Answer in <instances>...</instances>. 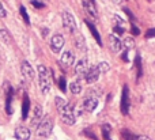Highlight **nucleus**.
<instances>
[{
  "label": "nucleus",
  "mask_w": 155,
  "mask_h": 140,
  "mask_svg": "<svg viewBox=\"0 0 155 140\" xmlns=\"http://www.w3.org/2000/svg\"><path fill=\"white\" fill-rule=\"evenodd\" d=\"M54 102H56V108H57V112H59V116L61 119V121L67 125L75 124V113H74L72 106L60 97H56Z\"/></svg>",
  "instance_id": "nucleus-1"
},
{
  "label": "nucleus",
  "mask_w": 155,
  "mask_h": 140,
  "mask_svg": "<svg viewBox=\"0 0 155 140\" xmlns=\"http://www.w3.org/2000/svg\"><path fill=\"white\" fill-rule=\"evenodd\" d=\"M38 76H40V87L42 94H48L51 90V72L46 67L40 65L38 67Z\"/></svg>",
  "instance_id": "nucleus-2"
},
{
  "label": "nucleus",
  "mask_w": 155,
  "mask_h": 140,
  "mask_svg": "<svg viewBox=\"0 0 155 140\" xmlns=\"http://www.w3.org/2000/svg\"><path fill=\"white\" fill-rule=\"evenodd\" d=\"M52 129H53V120L51 116H45V119L41 120L37 127V135L41 138H48L52 133Z\"/></svg>",
  "instance_id": "nucleus-3"
},
{
  "label": "nucleus",
  "mask_w": 155,
  "mask_h": 140,
  "mask_svg": "<svg viewBox=\"0 0 155 140\" xmlns=\"http://www.w3.org/2000/svg\"><path fill=\"white\" fill-rule=\"evenodd\" d=\"M63 26L67 29V31L70 33H75L76 31V22H75V18L72 16V14L65 11L63 12Z\"/></svg>",
  "instance_id": "nucleus-4"
},
{
  "label": "nucleus",
  "mask_w": 155,
  "mask_h": 140,
  "mask_svg": "<svg viewBox=\"0 0 155 140\" xmlns=\"http://www.w3.org/2000/svg\"><path fill=\"white\" fill-rule=\"evenodd\" d=\"M120 109H121V113H123L124 116H128V112H129V91H128V86H124L123 93H121Z\"/></svg>",
  "instance_id": "nucleus-5"
},
{
  "label": "nucleus",
  "mask_w": 155,
  "mask_h": 140,
  "mask_svg": "<svg viewBox=\"0 0 155 140\" xmlns=\"http://www.w3.org/2000/svg\"><path fill=\"white\" fill-rule=\"evenodd\" d=\"M4 91H5V112L7 114L12 113V108H11V103H12V98H14V89L10 84L5 82L4 83Z\"/></svg>",
  "instance_id": "nucleus-6"
},
{
  "label": "nucleus",
  "mask_w": 155,
  "mask_h": 140,
  "mask_svg": "<svg viewBox=\"0 0 155 140\" xmlns=\"http://www.w3.org/2000/svg\"><path fill=\"white\" fill-rule=\"evenodd\" d=\"M64 46V37L61 34H54L51 41V49L53 53H59Z\"/></svg>",
  "instance_id": "nucleus-7"
},
{
  "label": "nucleus",
  "mask_w": 155,
  "mask_h": 140,
  "mask_svg": "<svg viewBox=\"0 0 155 140\" xmlns=\"http://www.w3.org/2000/svg\"><path fill=\"white\" fill-rule=\"evenodd\" d=\"M82 5L84 8V11L93 18H98V11H97L95 3L94 0H82Z\"/></svg>",
  "instance_id": "nucleus-8"
},
{
  "label": "nucleus",
  "mask_w": 155,
  "mask_h": 140,
  "mask_svg": "<svg viewBox=\"0 0 155 140\" xmlns=\"http://www.w3.org/2000/svg\"><path fill=\"white\" fill-rule=\"evenodd\" d=\"M42 120V108L40 105H35L31 112V119H30V124L33 127H38V124Z\"/></svg>",
  "instance_id": "nucleus-9"
},
{
  "label": "nucleus",
  "mask_w": 155,
  "mask_h": 140,
  "mask_svg": "<svg viewBox=\"0 0 155 140\" xmlns=\"http://www.w3.org/2000/svg\"><path fill=\"white\" fill-rule=\"evenodd\" d=\"M109 44H110V49H112L114 53H118L124 49V44L121 41V38H118L117 35H110L109 37Z\"/></svg>",
  "instance_id": "nucleus-10"
},
{
  "label": "nucleus",
  "mask_w": 155,
  "mask_h": 140,
  "mask_svg": "<svg viewBox=\"0 0 155 140\" xmlns=\"http://www.w3.org/2000/svg\"><path fill=\"white\" fill-rule=\"evenodd\" d=\"M99 75H101V72H99L98 67H90L84 75L86 82L87 83H94V82H97L99 79Z\"/></svg>",
  "instance_id": "nucleus-11"
},
{
  "label": "nucleus",
  "mask_w": 155,
  "mask_h": 140,
  "mask_svg": "<svg viewBox=\"0 0 155 140\" xmlns=\"http://www.w3.org/2000/svg\"><path fill=\"white\" fill-rule=\"evenodd\" d=\"M88 71V61L87 59H82L78 61V64L75 65V73L78 76L80 75H86V72Z\"/></svg>",
  "instance_id": "nucleus-12"
},
{
  "label": "nucleus",
  "mask_w": 155,
  "mask_h": 140,
  "mask_svg": "<svg viewBox=\"0 0 155 140\" xmlns=\"http://www.w3.org/2000/svg\"><path fill=\"white\" fill-rule=\"evenodd\" d=\"M60 61H61V64L64 65V67H71V65L75 63V56H74V53L71 50H65L64 53H63Z\"/></svg>",
  "instance_id": "nucleus-13"
},
{
  "label": "nucleus",
  "mask_w": 155,
  "mask_h": 140,
  "mask_svg": "<svg viewBox=\"0 0 155 140\" xmlns=\"http://www.w3.org/2000/svg\"><path fill=\"white\" fill-rule=\"evenodd\" d=\"M97 105H98V98L93 97V95L84 98V101H83V106H84V109L87 112H93L97 108Z\"/></svg>",
  "instance_id": "nucleus-14"
},
{
  "label": "nucleus",
  "mask_w": 155,
  "mask_h": 140,
  "mask_svg": "<svg viewBox=\"0 0 155 140\" xmlns=\"http://www.w3.org/2000/svg\"><path fill=\"white\" fill-rule=\"evenodd\" d=\"M15 138L18 140H29L30 139V129L26 127H18L15 129Z\"/></svg>",
  "instance_id": "nucleus-15"
},
{
  "label": "nucleus",
  "mask_w": 155,
  "mask_h": 140,
  "mask_svg": "<svg viewBox=\"0 0 155 140\" xmlns=\"http://www.w3.org/2000/svg\"><path fill=\"white\" fill-rule=\"evenodd\" d=\"M22 73H23V76L26 79H29V80H31V79L34 78V70H33L31 65H30L29 61H26V60L22 63Z\"/></svg>",
  "instance_id": "nucleus-16"
},
{
  "label": "nucleus",
  "mask_w": 155,
  "mask_h": 140,
  "mask_svg": "<svg viewBox=\"0 0 155 140\" xmlns=\"http://www.w3.org/2000/svg\"><path fill=\"white\" fill-rule=\"evenodd\" d=\"M84 23L87 24V27H88V30H90V31H91V35H93V37H94V40H95L99 44V46H102V40H101V35H99L98 30L95 29V26H94V24L91 23V22H88L87 19H86V21H84Z\"/></svg>",
  "instance_id": "nucleus-17"
},
{
  "label": "nucleus",
  "mask_w": 155,
  "mask_h": 140,
  "mask_svg": "<svg viewBox=\"0 0 155 140\" xmlns=\"http://www.w3.org/2000/svg\"><path fill=\"white\" fill-rule=\"evenodd\" d=\"M29 112H30V99L27 97V94H25L23 103H22V119L26 120L27 116H29Z\"/></svg>",
  "instance_id": "nucleus-18"
},
{
  "label": "nucleus",
  "mask_w": 155,
  "mask_h": 140,
  "mask_svg": "<svg viewBox=\"0 0 155 140\" xmlns=\"http://www.w3.org/2000/svg\"><path fill=\"white\" fill-rule=\"evenodd\" d=\"M135 67H136V79H140L143 75V65H142V59H140V54L137 53L136 57H135Z\"/></svg>",
  "instance_id": "nucleus-19"
},
{
  "label": "nucleus",
  "mask_w": 155,
  "mask_h": 140,
  "mask_svg": "<svg viewBox=\"0 0 155 140\" xmlns=\"http://www.w3.org/2000/svg\"><path fill=\"white\" fill-rule=\"evenodd\" d=\"M75 46L82 52L86 50V44H84V40H83L82 35H79V34L75 35Z\"/></svg>",
  "instance_id": "nucleus-20"
},
{
  "label": "nucleus",
  "mask_w": 155,
  "mask_h": 140,
  "mask_svg": "<svg viewBox=\"0 0 155 140\" xmlns=\"http://www.w3.org/2000/svg\"><path fill=\"white\" fill-rule=\"evenodd\" d=\"M70 90L74 95L80 94V93H82V84H80V82H72V83L70 84Z\"/></svg>",
  "instance_id": "nucleus-21"
},
{
  "label": "nucleus",
  "mask_w": 155,
  "mask_h": 140,
  "mask_svg": "<svg viewBox=\"0 0 155 140\" xmlns=\"http://www.w3.org/2000/svg\"><path fill=\"white\" fill-rule=\"evenodd\" d=\"M0 40L3 41L4 44H10L11 42V37H10V33H8L7 29H0Z\"/></svg>",
  "instance_id": "nucleus-22"
},
{
  "label": "nucleus",
  "mask_w": 155,
  "mask_h": 140,
  "mask_svg": "<svg viewBox=\"0 0 155 140\" xmlns=\"http://www.w3.org/2000/svg\"><path fill=\"white\" fill-rule=\"evenodd\" d=\"M110 132H112V127H110V125H107V124L102 125V136H104L105 140H112Z\"/></svg>",
  "instance_id": "nucleus-23"
},
{
  "label": "nucleus",
  "mask_w": 155,
  "mask_h": 140,
  "mask_svg": "<svg viewBox=\"0 0 155 140\" xmlns=\"http://www.w3.org/2000/svg\"><path fill=\"white\" fill-rule=\"evenodd\" d=\"M123 44H124V49H125V50H129V49H132L135 46V40L132 37H127L125 40L123 41Z\"/></svg>",
  "instance_id": "nucleus-24"
},
{
  "label": "nucleus",
  "mask_w": 155,
  "mask_h": 140,
  "mask_svg": "<svg viewBox=\"0 0 155 140\" xmlns=\"http://www.w3.org/2000/svg\"><path fill=\"white\" fill-rule=\"evenodd\" d=\"M98 70H99V72L101 73H106L107 71L110 70V65H109V63H106V61H102V63H99L98 65Z\"/></svg>",
  "instance_id": "nucleus-25"
},
{
  "label": "nucleus",
  "mask_w": 155,
  "mask_h": 140,
  "mask_svg": "<svg viewBox=\"0 0 155 140\" xmlns=\"http://www.w3.org/2000/svg\"><path fill=\"white\" fill-rule=\"evenodd\" d=\"M19 10H21V15H22V18H23L25 23H26L27 26H29V24H30V19H29V15H27L26 8H25L23 5H21V8H19Z\"/></svg>",
  "instance_id": "nucleus-26"
},
{
  "label": "nucleus",
  "mask_w": 155,
  "mask_h": 140,
  "mask_svg": "<svg viewBox=\"0 0 155 140\" xmlns=\"http://www.w3.org/2000/svg\"><path fill=\"white\" fill-rule=\"evenodd\" d=\"M113 22H114V26H120V27H124V24H125V21L118 15H113Z\"/></svg>",
  "instance_id": "nucleus-27"
},
{
  "label": "nucleus",
  "mask_w": 155,
  "mask_h": 140,
  "mask_svg": "<svg viewBox=\"0 0 155 140\" xmlns=\"http://www.w3.org/2000/svg\"><path fill=\"white\" fill-rule=\"evenodd\" d=\"M121 138H123V140H136L137 136H134L129 131H123V133H121Z\"/></svg>",
  "instance_id": "nucleus-28"
},
{
  "label": "nucleus",
  "mask_w": 155,
  "mask_h": 140,
  "mask_svg": "<svg viewBox=\"0 0 155 140\" xmlns=\"http://www.w3.org/2000/svg\"><path fill=\"white\" fill-rule=\"evenodd\" d=\"M59 87L63 93H67V79H65L64 76H61V78L59 79Z\"/></svg>",
  "instance_id": "nucleus-29"
},
{
  "label": "nucleus",
  "mask_w": 155,
  "mask_h": 140,
  "mask_svg": "<svg viewBox=\"0 0 155 140\" xmlns=\"http://www.w3.org/2000/svg\"><path fill=\"white\" fill-rule=\"evenodd\" d=\"M31 5L33 7H35V8H38V10H41V8H44L45 7V3H42L41 0H31Z\"/></svg>",
  "instance_id": "nucleus-30"
},
{
  "label": "nucleus",
  "mask_w": 155,
  "mask_h": 140,
  "mask_svg": "<svg viewBox=\"0 0 155 140\" xmlns=\"http://www.w3.org/2000/svg\"><path fill=\"white\" fill-rule=\"evenodd\" d=\"M113 33H114V35H123L125 33V29L120 26H113Z\"/></svg>",
  "instance_id": "nucleus-31"
},
{
  "label": "nucleus",
  "mask_w": 155,
  "mask_h": 140,
  "mask_svg": "<svg viewBox=\"0 0 155 140\" xmlns=\"http://www.w3.org/2000/svg\"><path fill=\"white\" fill-rule=\"evenodd\" d=\"M83 133H84V136H87V138H88V139H91V140H98V138H97V136L94 135V133L91 132V131H84Z\"/></svg>",
  "instance_id": "nucleus-32"
},
{
  "label": "nucleus",
  "mask_w": 155,
  "mask_h": 140,
  "mask_svg": "<svg viewBox=\"0 0 155 140\" xmlns=\"http://www.w3.org/2000/svg\"><path fill=\"white\" fill-rule=\"evenodd\" d=\"M155 37V29H148L146 31V38H153Z\"/></svg>",
  "instance_id": "nucleus-33"
},
{
  "label": "nucleus",
  "mask_w": 155,
  "mask_h": 140,
  "mask_svg": "<svg viewBox=\"0 0 155 140\" xmlns=\"http://www.w3.org/2000/svg\"><path fill=\"white\" fill-rule=\"evenodd\" d=\"M131 31H132V34H134V35H139V34H140V30L137 29V26H136V24H132V27H131Z\"/></svg>",
  "instance_id": "nucleus-34"
},
{
  "label": "nucleus",
  "mask_w": 155,
  "mask_h": 140,
  "mask_svg": "<svg viewBox=\"0 0 155 140\" xmlns=\"http://www.w3.org/2000/svg\"><path fill=\"white\" fill-rule=\"evenodd\" d=\"M121 59H123V61H125V63L129 61V59H128V50H124L123 53H121Z\"/></svg>",
  "instance_id": "nucleus-35"
},
{
  "label": "nucleus",
  "mask_w": 155,
  "mask_h": 140,
  "mask_svg": "<svg viewBox=\"0 0 155 140\" xmlns=\"http://www.w3.org/2000/svg\"><path fill=\"white\" fill-rule=\"evenodd\" d=\"M5 15H7V12H5V8L3 7V4L0 3V18H4Z\"/></svg>",
  "instance_id": "nucleus-36"
},
{
  "label": "nucleus",
  "mask_w": 155,
  "mask_h": 140,
  "mask_svg": "<svg viewBox=\"0 0 155 140\" xmlns=\"http://www.w3.org/2000/svg\"><path fill=\"white\" fill-rule=\"evenodd\" d=\"M124 11H125V12H127V15H128L131 19H134V18H135V16H134V14L131 12V10H128V8H124Z\"/></svg>",
  "instance_id": "nucleus-37"
},
{
  "label": "nucleus",
  "mask_w": 155,
  "mask_h": 140,
  "mask_svg": "<svg viewBox=\"0 0 155 140\" xmlns=\"http://www.w3.org/2000/svg\"><path fill=\"white\" fill-rule=\"evenodd\" d=\"M136 140H151V139L147 138V136H137Z\"/></svg>",
  "instance_id": "nucleus-38"
},
{
  "label": "nucleus",
  "mask_w": 155,
  "mask_h": 140,
  "mask_svg": "<svg viewBox=\"0 0 155 140\" xmlns=\"http://www.w3.org/2000/svg\"><path fill=\"white\" fill-rule=\"evenodd\" d=\"M48 31H49L48 29H42V35H44V37H46V34H48Z\"/></svg>",
  "instance_id": "nucleus-39"
}]
</instances>
